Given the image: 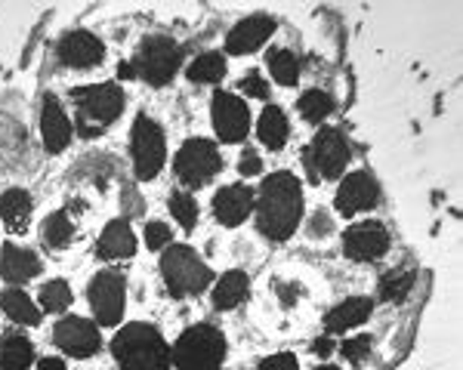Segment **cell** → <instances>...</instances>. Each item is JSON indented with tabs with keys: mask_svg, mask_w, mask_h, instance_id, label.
I'll use <instances>...</instances> for the list:
<instances>
[{
	"mask_svg": "<svg viewBox=\"0 0 463 370\" xmlns=\"http://www.w3.org/2000/svg\"><path fill=\"white\" fill-rule=\"evenodd\" d=\"M257 226L266 238L288 241L303 217V185L294 173L266 176L257 191Z\"/></svg>",
	"mask_w": 463,
	"mask_h": 370,
	"instance_id": "cell-1",
	"label": "cell"
},
{
	"mask_svg": "<svg viewBox=\"0 0 463 370\" xmlns=\"http://www.w3.org/2000/svg\"><path fill=\"white\" fill-rule=\"evenodd\" d=\"M121 370H167L170 346L152 324H127L111 343Z\"/></svg>",
	"mask_w": 463,
	"mask_h": 370,
	"instance_id": "cell-2",
	"label": "cell"
},
{
	"mask_svg": "<svg viewBox=\"0 0 463 370\" xmlns=\"http://www.w3.org/2000/svg\"><path fill=\"white\" fill-rule=\"evenodd\" d=\"M71 99L78 106V133L80 136H99L111 121L124 111V93L118 84H93L71 90Z\"/></svg>",
	"mask_w": 463,
	"mask_h": 370,
	"instance_id": "cell-3",
	"label": "cell"
},
{
	"mask_svg": "<svg viewBox=\"0 0 463 370\" xmlns=\"http://www.w3.org/2000/svg\"><path fill=\"white\" fill-rule=\"evenodd\" d=\"M161 275L164 284L174 296H192L201 293L213 281L207 263L201 259L195 250L185 247V244H174V247L164 250L161 256Z\"/></svg>",
	"mask_w": 463,
	"mask_h": 370,
	"instance_id": "cell-4",
	"label": "cell"
},
{
	"mask_svg": "<svg viewBox=\"0 0 463 370\" xmlns=\"http://www.w3.org/2000/svg\"><path fill=\"white\" fill-rule=\"evenodd\" d=\"M170 358L176 361L179 370H216L226 358V339L211 324H198L176 339Z\"/></svg>",
	"mask_w": 463,
	"mask_h": 370,
	"instance_id": "cell-5",
	"label": "cell"
},
{
	"mask_svg": "<svg viewBox=\"0 0 463 370\" xmlns=\"http://www.w3.org/2000/svg\"><path fill=\"white\" fill-rule=\"evenodd\" d=\"M353 158L349 152V143L340 130L334 127H321L316 133V139L309 143V148L303 152V164H306V173L312 180H337V176L346 173V164Z\"/></svg>",
	"mask_w": 463,
	"mask_h": 370,
	"instance_id": "cell-6",
	"label": "cell"
},
{
	"mask_svg": "<svg viewBox=\"0 0 463 370\" xmlns=\"http://www.w3.org/2000/svg\"><path fill=\"white\" fill-rule=\"evenodd\" d=\"M179 62H183V50H179L176 41H170V37H146L130 65L133 74L143 78L146 84L164 87L176 74Z\"/></svg>",
	"mask_w": 463,
	"mask_h": 370,
	"instance_id": "cell-7",
	"label": "cell"
},
{
	"mask_svg": "<svg viewBox=\"0 0 463 370\" xmlns=\"http://www.w3.org/2000/svg\"><path fill=\"white\" fill-rule=\"evenodd\" d=\"M222 158L211 139H189L176 154V176L189 189H201L220 173Z\"/></svg>",
	"mask_w": 463,
	"mask_h": 370,
	"instance_id": "cell-8",
	"label": "cell"
},
{
	"mask_svg": "<svg viewBox=\"0 0 463 370\" xmlns=\"http://www.w3.org/2000/svg\"><path fill=\"white\" fill-rule=\"evenodd\" d=\"M90 309H93L96 321L115 328L124 318V302H127V284L121 272H99L90 281Z\"/></svg>",
	"mask_w": 463,
	"mask_h": 370,
	"instance_id": "cell-9",
	"label": "cell"
},
{
	"mask_svg": "<svg viewBox=\"0 0 463 370\" xmlns=\"http://www.w3.org/2000/svg\"><path fill=\"white\" fill-rule=\"evenodd\" d=\"M167 148H164V133L152 117L139 115L137 127H133V167H137L139 180H155L158 170L164 167Z\"/></svg>",
	"mask_w": 463,
	"mask_h": 370,
	"instance_id": "cell-10",
	"label": "cell"
},
{
	"mask_svg": "<svg viewBox=\"0 0 463 370\" xmlns=\"http://www.w3.org/2000/svg\"><path fill=\"white\" fill-rule=\"evenodd\" d=\"M343 250H346V256L355 259V263H377V259L386 256V250H390V232H386V226L377 219L355 222L346 232V238H343Z\"/></svg>",
	"mask_w": 463,
	"mask_h": 370,
	"instance_id": "cell-11",
	"label": "cell"
},
{
	"mask_svg": "<svg viewBox=\"0 0 463 370\" xmlns=\"http://www.w3.org/2000/svg\"><path fill=\"white\" fill-rule=\"evenodd\" d=\"M211 115H213L216 136H220L222 143H241V139L248 136L250 111L244 99H238V96H232V93H216Z\"/></svg>",
	"mask_w": 463,
	"mask_h": 370,
	"instance_id": "cell-12",
	"label": "cell"
},
{
	"mask_svg": "<svg viewBox=\"0 0 463 370\" xmlns=\"http://www.w3.org/2000/svg\"><path fill=\"white\" fill-rule=\"evenodd\" d=\"M377 204H380V185L371 173L358 170V173H349L346 180L340 182L337 210L343 213V217H355V213H364Z\"/></svg>",
	"mask_w": 463,
	"mask_h": 370,
	"instance_id": "cell-13",
	"label": "cell"
},
{
	"mask_svg": "<svg viewBox=\"0 0 463 370\" xmlns=\"http://www.w3.org/2000/svg\"><path fill=\"white\" fill-rule=\"evenodd\" d=\"M56 346L62 349L65 355H74V358H90V355L99 352L102 339H99V330H96L93 321L87 318H62L56 324Z\"/></svg>",
	"mask_w": 463,
	"mask_h": 370,
	"instance_id": "cell-14",
	"label": "cell"
},
{
	"mask_svg": "<svg viewBox=\"0 0 463 370\" xmlns=\"http://www.w3.org/2000/svg\"><path fill=\"white\" fill-rule=\"evenodd\" d=\"M59 62L69 65V69H93L106 59V47H102L99 37L90 32H71L59 41Z\"/></svg>",
	"mask_w": 463,
	"mask_h": 370,
	"instance_id": "cell-15",
	"label": "cell"
},
{
	"mask_svg": "<svg viewBox=\"0 0 463 370\" xmlns=\"http://www.w3.org/2000/svg\"><path fill=\"white\" fill-rule=\"evenodd\" d=\"M253 201H257V195H253L248 185H226V189L216 191L213 213L222 226H229V228L241 226V222L248 219V213L253 210Z\"/></svg>",
	"mask_w": 463,
	"mask_h": 370,
	"instance_id": "cell-16",
	"label": "cell"
},
{
	"mask_svg": "<svg viewBox=\"0 0 463 370\" xmlns=\"http://www.w3.org/2000/svg\"><path fill=\"white\" fill-rule=\"evenodd\" d=\"M272 32H275V22L269 16H250V19L238 22V25L232 28V34L226 41V50L232 56L253 53V50H260L269 37H272Z\"/></svg>",
	"mask_w": 463,
	"mask_h": 370,
	"instance_id": "cell-17",
	"label": "cell"
},
{
	"mask_svg": "<svg viewBox=\"0 0 463 370\" xmlns=\"http://www.w3.org/2000/svg\"><path fill=\"white\" fill-rule=\"evenodd\" d=\"M41 133H43V145L50 154H59L65 145L71 143V121L69 115L59 106L56 96H47L41 108Z\"/></svg>",
	"mask_w": 463,
	"mask_h": 370,
	"instance_id": "cell-18",
	"label": "cell"
},
{
	"mask_svg": "<svg viewBox=\"0 0 463 370\" xmlns=\"http://www.w3.org/2000/svg\"><path fill=\"white\" fill-rule=\"evenodd\" d=\"M37 272H41V259H37L32 250L16 247V244H6L4 256H0V275L10 281V284H25V281H32Z\"/></svg>",
	"mask_w": 463,
	"mask_h": 370,
	"instance_id": "cell-19",
	"label": "cell"
},
{
	"mask_svg": "<svg viewBox=\"0 0 463 370\" xmlns=\"http://www.w3.org/2000/svg\"><path fill=\"white\" fill-rule=\"evenodd\" d=\"M371 309H374V302L368 300V296H353V300L340 302L337 309H331L325 318V328L327 333H343L349 328H358V324L368 321Z\"/></svg>",
	"mask_w": 463,
	"mask_h": 370,
	"instance_id": "cell-20",
	"label": "cell"
},
{
	"mask_svg": "<svg viewBox=\"0 0 463 370\" xmlns=\"http://www.w3.org/2000/svg\"><path fill=\"white\" fill-rule=\"evenodd\" d=\"M0 219L13 235H25L32 222V195L22 189H10L0 198Z\"/></svg>",
	"mask_w": 463,
	"mask_h": 370,
	"instance_id": "cell-21",
	"label": "cell"
},
{
	"mask_svg": "<svg viewBox=\"0 0 463 370\" xmlns=\"http://www.w3.org/2000/svg\"><path fill=\"white\" fill-rule=\"evenodd\" d=\"M137 250V238H133V228L124 219H115L106 226L99 238V256L102 259H127Z\"/></svg>",
	"mask_w": 463,
	"mask_h": 370,
	"instance_id": "cell-22",
	"label": "cell"
},
{
	"mask_svg": "<svg viewBox=\"0 0 463 370\" xmlns=\"http://www.w3.org/2000/svg\"><path fill=\"white\" fill-rule=\"evenodd\" d=\"M34 361V346L19 333L0 339V370H28Z\"/></svg>",
	"mask_w": 463,
	"mask_h": 370,
	"instance_id": "cell-23",
	"label": "cell"
},
{
	"mask_svg": "<svg viewBox=\"0 0 463 370\" xmlns=\"http://www.w3.org/2000/svg\"><path fill=\"white\" fill-rule=\"evenodd\" d=\"M260 139H263V145L266 148H272V152H279L281 145L288 143V117H285V111H281L279 106H266L263 108V115H260Z\"/></svg>",
	"mask_w": 463,
	"mask_h": 370,
	"instance_id": "cell-24",
	"label": "cell"
},
{
	"mask_svg": "<svg viewBox=\"0 0 463 370\" xmlns=\"http://www.w3.org/2000/svg\"><path fill=\"white\" fill-rule=\"evenodd\" d=\"M248 293H250L248 275H244V272H226L213 291V306L216 309H235Z\"/></svg>",
	"mask_w": 463,
	"mask_h": 370,
	"instance_id": "cell-25",
	"label": "cell"
},
{
	"mask_svg": "<svg viewBox=\"0 0 463 370\" xmlns=\"http://www.w3.org/2000/svg\"><path fill=\"white\" fill-rule=\"evenodd\" d=\"M0 306H4V312L10 315L16 324H28V328H34V324L41 321V309L34 306V300L25 291L0 293Z\"/></svg>",
	"mask_w": 463,
	"mask_h": 370,
	"instance_id": "cell-26",
	"label": "cell"
},
{
	"mask_svg": "<svg viewBox=\"0 0 463 370\" xmlns=\"http://www.w3.org/2000/svg\"><path fill=\"white\" fill-rule=\"evenodd\" d=\"M41 238H43L47 247H53V250L69 247L71 238H74V222L69 219V213H53V217L43 219Z\"/></svg>",
	"mask_w": 463,
	"mask_h": 370,
	"instance_id": "cell-27",
	"label": "cell"
},
{
	"mask_svg": "<svg viewBox=\"0 0 463 370\" xmlns=\"http://www.w3.org/2000/svg\"><path fill=\"white\" fill-rule=\"evenodd\" d=\"M417 275L411 269H392L386 272L383 281H380V296H383L386 302H405L411 287H414Z\"/></svg>",
	"mask_w": 463,
	"mask_h": 370,
	"instance_id": "cell-28",
	"label": "cell"
},
{
	"mask_svg": "<svg viewBox=\"0 0 463 370\" xmlns=\"http://www.w3.org/2000/svg\"><path fill=\"white\" fill-rule=\"evenodd\" d=\"M226 78V59L222 53H204L189 65V80L195 84H216Z\"/></svg>",
	"mask_w": 463,
	"mask_h": 370,
	"instance_id": "cell-29",
	"label": "cell"
},
{
	"mask_svg": "<svg viewBox=\"0 0 463 370\" xmlns=\"http://www.w3.org/2000/svg\"><path fill=\"white\" fill-rule=\"evenodd\" d=\"M269 71L281 87H294L300 80V62L290 50H272L269 53Z\"/></svg>",
	"mask_w": 463,
	"mask_h": 370,
	"instance_id": "cell-30",
	"label": "cell"
},
{
	"mask_svg": "<svg viewBox=\"0 0 463 370\" xmlns=\"http://www.w3.org/2000/svg\"><path fill=\"white\" fill-rule=\"evenodd\" d=\"M331 111H334L331 93H325V90H309V93H303V99H300V115L306 117V121L321 124L327 115H331Z\"/></svg>",
	"mask_w": 463,
	"mask_h": 370,
	"instance_id": "cell-31",
	"label": "cell"
},
{
	"mask_svg": "<svg viewBox=\"0 0 463 370\" xmlns=\"http://www.w3.org/2000/svg\"><path fill=\"white\" fill-rule=\"evenodd\" d=\"M41 306L47 312H65L71 306V291L65 281H50V284L41 287Z\"/></svg>",
	"mask_w": 463,
	"mask_h": 370,
	"instance_id": "cell-32",
	"label": "cell"
},
{
	"mask_svg": "<svg viewBox=\"0 0 463 370\" xmlns=\"http://www.w3.org/2000/svg\"><path fill=\"white\" fill-rule=\"evenodd\" d=\"M170 213H174L176 222L185 228V232H192V228H195V222H198V204H195V198H192V195L174 191V195H170Z\"/></svg>",
	"mask_w": 463,
	"mask_h": 370,
	"instance_id": "cell-33",
	"label": "cell"
},
{
	"mask_svg": "<svg viewBox=\"0 0 463 370\" xmlns=\"http://www.w3.org/2000/svg\"><path fill=\"white\" fill-rule=\"evenodd\" d=\"M368 352H371V337H355L343 343V355H346V361H353V365L368 358Z\"/></svg>",
	"mask_w": 463,
	"mask_h": 370,
	"instance_id": "cell-34",
	"label": "cell"
},
{
	"mask_svg": "<svg viewBox=\"0 0 463 370\" xmlns=\"http://www.w3.org/2000/svg\"><path fill=\"white\" fill-rule=\"evenodd\" d=\"M146 244L148 250H161L170 244V228L164 226V222H148L146 226Z\"/></svg>",
	"mask_w": 463,
	"mask_h": 370,
	"instance_id": "cell-35",
	"label": "cell"
},
{
	"mask_svg": "<svg viewBox=\"0 0 463 370\" xmlns=\"http://www.w3.org/2000/svg\"><path fill=\"white\" fill-rule=\"evenodd\" d=\"M241 93L253 96V99H266V96H269V87H266L263 74H260V71H250L248 78L241 80Z\"/></svg>",
	"mask_w": 463,
	"mask_h": 370,
	"instance_id": "cell-36",
	"label": "cell"
},
{
	"mask_svg": "<svg viewBox=\"0 0 463 370\" xmlns=\"http://www.w3.org/2000/svg\"><path fill=\"white\" fill-rule=\"evenodd\" d=\"M260 370H300L297 358L290 352H281V355H272V358L260 361Z\"/></svg>",
	"mask_w": 463,
	"mask_h": 370,
	"instance_id": "cell-37",
	"label": "cell"
},
{
	"mask_svg": "<svg viewBox=\"0 0 463 370\" xmlns=\"http://www.w3.org/2000/svg\"><path fill=\"white\" fill-rule=\"evenodd\" d=\"M260 170H263V161H260L257 152H250V148H248V152L241 154V161H238V173H241V176H257Z\"/></svg>",
	"mask_w": 463,
	"mask_h": 370,
	"instance_id": "cell-38",
	"label": "cell"
},
{
	"mask_svg": "<svg viewBox=\"0 0 463 370\" xmlns=\"http://www.w3.org/2000/svg\"><path fill=\"white\" fill-rule=\"evenodd\" d=\"M327 232H331V217H327V213H316V217H312V226H309V235L318 238V235H327Z\"/></svg>",
	"mask_w": 463,
	"mask_h": 370,
	"instance_id": "cell-39",
	"label": "cell"
},
{
	"mask_svg": "<svg viewBox=\"0 0 463 370\" xmlns=\"http://www.w3.org/2000/svg\"><path fill=\"white\" fill-rule=\"evenodd\" d=\"M331 349H334L331 339H316V343H312V352H316L318 358H327V355H331Z\"/></svg>",
	"mask_w": 463,
	"mask_h": 370,
	"instance_id": "cell-40",
	"label": "cell"
},
{
	"mask_svg": "<svg viewBox=\"0 0 463 370\" xmlns=\"http://www.w3.org/2000/svg\"><path fill=\"white\" fill-rule=\"evenodd\" d=\"M37 370H69V367H65V361H59V358H43L41 365H37Z\"/></svg>",
	"mask_w": 463,
	"mask_h": 370,
	"instance_id": "cell-41",
	"label": "cell"
},
{
	"mask_svg": "<svg viewBox=\"0 0 463 370\" xmlns=\"http://www.w3.org/2000/svg\"><path fill=\"white\" fill-rule=\"evenodd\" d=\"M294 293H300V287H281V302L294 306Z\"/></svg>",
	"mask_w": 463,
	"mask_h": 370,
	"instance_id": "cell-42",
	"label": "cell"
},
{
	"mask_svg": "<svg viewBox=\"0 0 463 370\" xmlns=\"http://www.w3.org/2000/svg\"><path fill=\"white\" fill-rule=\"evenodd\" d=\"M118 74H121V78H124V80L137 78V74H133V65H130V62H121V65H118Z\"/></svg>",
	"mask_w": 463,
	"mask_h": 370,
	"instance_id": "cell-43",
	"label": "cell"
},
{
	"mask_svg": "<svg viewBox=\"0 0 463 370\" xmlns=\"http://www.w3.org/2000/svg\"><path fill=\"white\" fill-rule=\"evenodd\" d=\"M321 370H337V367H321Z\"/></svg>",
	"mask_w": 463,
	"mask_h": 370,
	"instance_id": "cell-44",
	"label": "cell"
}]
</instances>
